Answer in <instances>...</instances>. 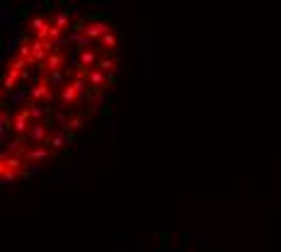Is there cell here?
<instances>
[{
    "label": "cell",
    "mask_w": 281,
    "mask_h": 252,
    "mask_svg": "<svg viewBox=\"0 0 281 252\" xmlns=\"http://www.w3.org/2000/svg\"><path fill=\"white\" fill-rule=\"evenodd\" d=\"M27 61H22L19 56H15L12 61H8V68H5V78H3V93H12L17 83L25 78V68H27Z\"/></svg>",
    "instance_id": "1"
},
{
    "label": "cell",
    "mask_w": 281,
    "mask_h": 252,
    "mask_svg": "<svg viewBox=\"0 0 281 252\" xmlns=\"http://www.w3.org/2000/svg\"><path fill=\"white\" fill-rule=\"evenodd\" d=\"M25 160L22 158H12L8 153H3L0 155V177H3V185H8V182H15L19 175H25Z\"/></svg>",
    "instance_id": "2"
},
{
    "label": "cell",
    "mask_w": 281,
    "mask_h": 252,
    "mask_svg": "<svg viewBox=\"0 0 281 252\" xmlns=\"http://www.w3.org/2000/svg\"><path fill=\"white\" fill-rule=\"evenodd\" d=\"M85 87H87V83H85V80H80V78H71V80L66 83V87L58 93V97H61V102H63V104H68V107H71V104H75L80 97H83Z\"/></svg>",
    "instance_id": "3"
},
{
    "label": "cell",
    "mask_w": 281,
    "mask_h": 252,
    "mask_svg": "<svg viewBox=\"0 0 281 252\" xmlns=\"http://www.w3.org/2000/svg\"><path fill=\"white\" fill-rule=\"evenodd\" d=\"M29 100H32L34 104L51 102V100H54V87H51V83H49L46 75H44L37 85H32V87H29Z\"/></svg>",
    "instance_id": "4"
},
{
    "label": "cell",
    "mask_w": 281,
    "mask_h": 252,
    "mask_svg": "<svg viewBox=\"0 0 281 252\" xmlns=\"http://www.w3.org/2000/svg\"><path fill=\"white\" fill-rule=\"evenodd\" d=\"M32 126H34V119H32V114H29L27 107H22V109L15 114V119H12V131H15L17 136H27Z\"/></svg>",
    "instance_id": "5"
},
{
    "label": "cell",
    "mask_w": 281,
    "mask_h": 252,
    "mask_svg": "<svg viewBox=\"0 0 281 252\" xmlns=\"http://www.w3.org/2000/svg\"><path fill=\"white\" fill-rule=\"evenodd\" d=\"M49 126H44V124H34L32 129H29V133L25 136V141L29 143V148H34V146H46L49 141Z\"/></svg>",
    "instance_id": "6"
},
{
    "label": "cell",
    "mask_w": 281,
    "mask_h": 252,
    "mask_svg": "<svg viewBox=\"0 0 281 252\" xmlns=\"http://www.w3.org/2000/svg\"><path fill=\"white\" fill-rule=\"evenodd\" d=\"M41 71H44V75H56V73H63V71H68L63 54H61V51H54V54H51V56L44 61Z\"/></svg>",
    "instance_id": "7"
},
{
    "label": "cell",
    "mask_w": 281,
    "mask_h": 252,
    "mask_svg": "<svg viewBox=\"0 0 281 252\" xmlns=\"http://www.w3.org/2000/svg\"><path fill=\"white\" fill-rule=\"evenodd\" d=\"M71 141H73V136H71V133H66V131H54V133L49 136L46 146L54 150V153H56V150H63V148H66Z\"/></svg>",
    "instance_id": "8"
},
{
    "label": "cell",
    "mask_w": 281,
    "mask_h": 252,
    "mask_svg": "<svg viewBox=\"0 0 281 252\" xmlns=\"http://www.w3.org/2000/svg\"><path fill=\"white\" fill-rule=\"evenodd\" d=\"M87 83L92 85V87H97V90H104L107 85L114 83V75H107L104 71L95 68V71H90V78H87Z\"/></svg>",
    "instance_id": "9"
},
{
    "label": "cell",
    "mask_w": 281,
    "mask_h": 252,
    "mask_svg": "<svg viewBox=\"0 0 281 252\" xmlns=\"http://www.w3.org/2000/svg\"><path fill=\"white\" fill-rule=\"evenodd\" d=\"M51 153H54V150L49 148V146H34V148H29L25 163H41V160L51 158Z\"/></svg>",
    "instance_id": "10"
},
{
    "label": "cell",
    "mask_w": 281,
    "mask_h": 252,
    "mask_svg": "<svg viewBox=\"0 0 281 252\" xmlns=\"http://www.w3.org/2000/svg\"><path fill=\"white\" fill-rule=\"evenodd\" d=\"M97 68H100V71H104L107 75H114V73H116V68H119V58L102 56V58H100V63H97Z\"/></svg>",
    "instance_id": "11"
},
{
    "label": "cell",
    "mask_w": 281,
    "mask_h": 252,
    "mask_svg": "<svg viewBox=\"0 0 281 252\" xmlns=\"http://www.w3.org/2000/svg\"><path fill=\"white\" fill-rule=\"evenodd\" d=\"M51 25H54L58 32H63V34H66V29L71 27V15H68L66 10H61V12H56V15H54Z\"/></svg>",
    "instance_id": "12"
},
{
    "label": "cell",
    "mask_w": 281,
    "mask_h": 252,
    "mask_svg": "<svg viewBox=\"0 0 281 252\" xmlns=\"http://www.w3.org/2000/svg\"><path fill=\"white\" fill-rule=\"evenodd\" d=\"M102 44L107 49V54H114L116 49H119V39H116V32H109V34H104L102 37Z\"/></svg>",
    "instance_id": "13"
},
{
    "label": "cell",
    "mask_w": 281,
    "mask_h": 252,
    "mask_svg": "<svg viewBox=\"0 0 281 252\" xmlns=\"http://www.w3.org/2000/svg\"><path fill=\"white\" fill-rule=\"evenodd\" d=\"M83 117H71V119H68V124H66V133L68 131H80L83 129Z\"/></svg>",
    "instance_id": "14"
}]
</instances>
